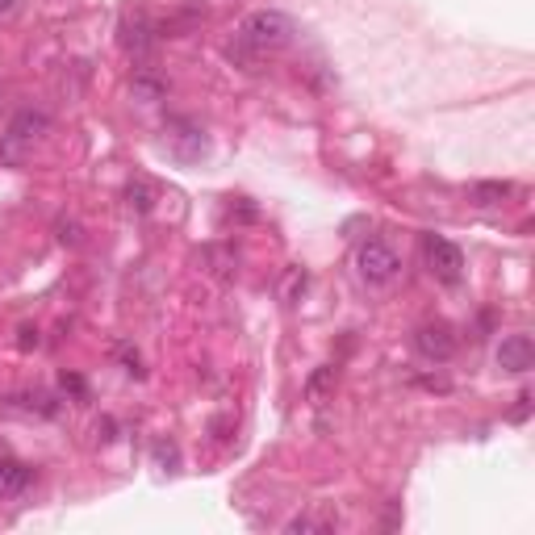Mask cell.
I'll return each instance as SVG.
<instances>
[{
    "mask_svg": "<svg viewBox=\"0 0 535 535\" xmlns=\"http://www.w3.org/2000/svg\"><path fill=\"white\" fill-rule=\"evenodd\" d=\"M335 381H339L335 364H322L318 372H310V381H306V398H310V402H327V393L335 389Z\"/></svg>",
    "mask_w": 535,
    "mask_h": 535,
    "instance_id": "cell-9",
    "label": "cell"
},
{
    "mask_svg": "<svg viewBox=\"0 0 535 535\" xmlns=\"http://www.w3.org/2000/svg\"><path fill=\"white\" fill-rule=\"evenodd\" d=\"M134 92H138V97H159V92H164V84H151V80H134Z\"/></svg>",
    "mask_w": 535,
    "mask_h": 535,
    "instance_id": "cell-14",
    "label": "cell"
},
{
    "mask_svg": "<svg viewBox=\"0 0 535 535\" xmlns=\"http://www.w3.org/2000/svg\"><path fill=\"white\" fill-rule=\"evenodd\" d=\"M527 410H531V393H519V406H515V423H523V418H527Z\"/></svg>",
    "mask_w": 535,
    "mask_h": 535,
    "instance_id": "cell-16",
    "label": "cell"
},
{
    "mask_svg": "<svg viewBox=\"0 0 535 535\" xmlns=\"http://www.w3.org/2000/svg\"><path fill=\"white\" fill-rule=\"evenodd\" d=\"M17 9V0H0V17H9Z\"/></svg>",
    "mask_w": 535,
    "mask_h": 535,
    "instance_id": "cell-19",
    "label": "cell"
},
{
    "mask_svg": "<svg viewBox=\"0 0 535 535\" xmlns=\"http://www.w3.org/2000/svg\"><path fill=\"white\" fill-rule=\"evenodd\" d=\"M510 197V184L506 180H485V184H477L473 189V201L477 205H502Z\"/></svg>",
    "mask_w": 535,
    "mask_h": 535,
    "instance_id": "cell-10",
    "label": "cell"
},
{
    "mask_svg": "<svg viewBox=\"0 0 535 535\" xmlns=\"http://www.w3.org/2000/svg\"><path fill=\"white\" fill-rule=\"evenodd\" d=\"M535 364V343L531 335H506L498 343V368L502 372H527Z\"/></svg>",
    "mask_w": 535,
    "mask_h": 535,
    "instance_id": "cell-6",
    "label": "cell"
},
{
    "mask_svg": "<svg viewBox=\"0 0 535 535\" xmlns=\"http://www.w3.org/2000/svg\"><path fill=\"white\" fill-rule=\"evenodd\" d=\"M414 347L423 352L427 360H452L456 356V335H452V327L448 322H427V327H418V335H414Z\"/></svg>",
    "mask_w": 535,
    "mask_h": 535,
    "instance_id": "cell-4",
    "label": "cell"
},
{
    "mask_svg": "<svg viewBox=\"0 0 535 535\" xmlns=\"http://www.w3.org/2000/svg\"><path fill=\"white\" fill-rule=\"evenodd\" d=\"M306 285H310L306 268H289V272H285V289H281L285 306H297V301H301V293H306Z\"/></svg>",
    "mask_w": 535,
    "mask_h": 535,
    "instance_id": "cell-11",
    "label": "cell"
},
{
    "mask_svg": "<svg viewBox=\"0 0 535 535\" xmlns=\"http://www.w3.org/2000/svg\"><path fill=\"white\" fill-rule=\"evenodd\" d=\"M122 42H126V51L147 55V46H151V26H147V17H143V13L122 21Z\"/></svg>",
    "mask_w": 535,
    "mask_h": 535,
    "instance_id": "cell-8",
    "label": "cell"
},
{
    "mask_svg": "<svg viewBox=\"0 0 535 535\" xmlns=\"http://www.w3.org/2000/svg\"><path fill=\"white\" fill-rule=\"evenodd\" d=\"M63 389H72V393H84V381H80V377H67V372H63Z\"/></svg>",
    "mask_w": 535,
    "mask_h": 535,
    "instance_id": "cell-18",
    "label": "cell"
},
{
    "mask_svg": "<svg viewBox=\"0 0 535 535\" xmlns=\"http://www.w3.org/2000/svg\"><path fill=\"white\" fill-rule=\"evenodd\" d=\"M30 464L26 460H13V456H0V502L21 498L30 490Z\"/></svg>",
    "mask_w": 535,
    "mask_h": 535,
    "instance_id": "cell-7",
    "label": "cell"
},
{
    "mask_svg": "<svg viewBox=\"0 0 535 535\" xmlns=\"http://www.w3.org/2000/svg\"><path fill=\"white\" fill-rule=\"evenodd\" d=\"M126 197H130V209H138V214H151V209H155V189L147 180H134L126 189Z\"/></svg>",
    "mask_w": 535,
    "mask_h": 535,
    "instance_id": "cell-12",
    "label": "cell"
},
{
    "mask_svg": "<svg viewBox=\"0 0 535 535\" xmlns=\"http://www.w3.org/2000/svg\"><path fill=\"white\" fill-rule=\"evenodd\" d=\"M21 347H26V352H30V347H38V331H30V327H21Z\"/></svg>",
    "mask_w": 535,
    "mask_h": 535,
    "instance_id": "cell-17",
    "label": "cell"
},
{
    "mask_svg": "<svg viewBox=\"0 0 535 535\" xmlns=\"http://www.w3.org/2000/svg\"><path fill=\"white\" fill-rule=\"evenodd\" d=\"M285 531H335V519L331 515H297L285 523Z\"/></svg>",
    "mask_w": 535,
    "mask_h": 535,
    "instance_id": "cell-13",
    "label": "cell"
},
{
    "mask_svg": "<svg viewBox=\"0 0 535 535\" xmlns=\"http://www.w3.org/2000/svg\"><path fill=\"white\" fill-rule=\"evenodd\" d=\"M293 17L281 13V9H255L247 13V21L239 26V38L243 46H251L255 55H276V51H285V46H293Z\"/></svg>",
    "mask_w": 535,
    "mask_h": 535,
    "instance_id": "cell-1",
    "label": "cell"
},
{
    "mask_svg": "<svg viewBox=\"0 0 535 535\" xmlns=\"http://www.w3.org/2000/svg\"><path fill=\"white\" fill-rule=\"evenodd\" d=\"M423 255H427V268L435 281H444V285H456L460 276H464V251L448 239H439V235H427L423 239Z\"/></svg>",
    "mask_w": 535,
    "mask_h": 535,
    "instance_id": "cell-3",
    "label": "cell"
},
{
    "mask_svg": "<svg viewBox=\"0 0 535 535\" xmlns=\"http://www.w3.org/2000/svg\"><path fill=\"white\" fill-rule=\"evenodd\" d=\"M51 130V118H46L42 109H21L17 118L9 122V147H30V143H38V138Z\"/></svg>",
    "mask_w": 535,
    "mask_h": 535,
    "instance_id": "cell-5",
    "label": "cell"
},
{
    "mask_svg": "<svg viewBox=\"0 0 535 535\" xmlns=\"http://www.w3.org/2000/svg\"><path fill=\"white\" fill-rule=\"evenodd\" d=\"M59 239H63V243H80V235H76V222H59Z\"/></svg>",
    "mask_w": 535,
    "mask_h": 535,
    "instance_id": "cell-15",
    "label": "cell"
},
{
    "mask_svg": "<svg viewBox=\"0 0 535 535\" xmlns=\"http://www.w3.org/2000/svg\"><path fill=\"white\" fill-rule=\"evenodd\" d=\"M356 272H360L364 285L381 289V285H389L393 276L402 272V260H398V251H393L385 239H364L356 247Z\"/></svg>",
    "mask_w": 535,
    "mask_h": 535,
    "instance_id": "cell-2",
    "label": "cell"
}]
</instances>
